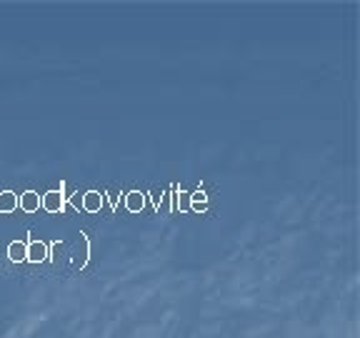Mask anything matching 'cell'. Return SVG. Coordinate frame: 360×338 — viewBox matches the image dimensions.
Returning a JSON list of instances; mask_svg holds the SVG:
<instances>
[]
</instances>
